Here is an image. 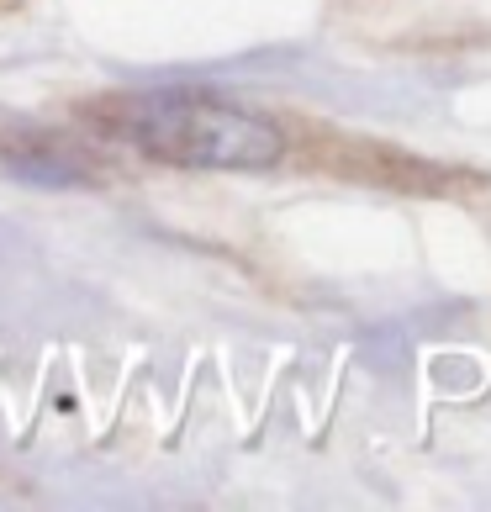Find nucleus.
Returning a JSON list of instances; mask_svg holds the SVG:
<instances>
[{"label": "nucleus", "mask_w": 491, "mask_h": 512, "mask_svg": "<svg viewBox=\"0 0 491 512\" xmlns=\"http://www.w3.org/2000/svg\"><path fill=\"white\" fill-rule=\"evenodd\" d=\"M96 122L138 154L185 169H270L286 148L280 127H270L259 111L201 90H148L132 101H106Z\"/></svg>", "instance_id": "nucleus-1"}, {"label": "nucleus", "mask_w": 491, "mask_h": 512, "mask_svg": "<svg viewBox=\"0 0 491 512\" xmlns=\"http://www.w3.org/2000/svg\"><path fill=\"white\" fill-rule=\"evenodd\" d=\"M6 154V164L16 169V175H27V180H37V185H80L85 180V169L74 164V159H64L59 148H43V159L32 154V148H0Z\"/></svg>", "instance_id": "nucleus-2"}]
</instances>
